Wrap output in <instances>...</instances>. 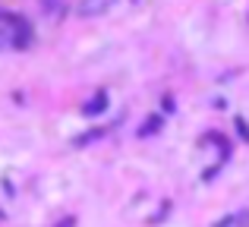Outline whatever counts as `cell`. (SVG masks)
I'll return each mask as SVG.
<instances>
[{"mask_svg":"<svg viewBox=\"0 0 249 227\" xmlns=\"http://www.w3.org/2000/svg\"><path fill=\"white\" fill-rule=\"evenodd\" d=\"M104 105H107V101H104V95H98V98H91V105H85L82 111L85 114H98V111H104Z\"/></svg>","mask_w":249,"mask_h":227,"instance_id":"7a4b0ae2","label":"cell"},{"mask_svg":"<svg viewBox=\"0 0 249 227\" xmlns=\"http://www.w3.org/2000/svg\"><path fill=\"white\" fill-rule=\"evenodd\" d=\"M6 44H10V35H6V32H0V48H6Z\"/></svg>","mask_w":249,"mask_h":227,"instance_id":"277c9868","label":"cell"},{"mask_svg":"<svg viewBox=\"0 0 249 227\" xmlns=\"http://www.w3.org/2000/svg\"><path fill=\"white\" fill-rule=\"evenodd\" d=\"M110 0H79L76 3V13L79 16H101V13H107Z\"/></svg>","mask_w":249,"mask_h":227,"instance_id":"6da1fadb","label":"cell"},{"mask_svg":"<svg viewBox=\"0 0 249 227\" xmlns=\"http://www.w3.org/2000/svg\"><path fill=\"white\" fill-rule=\"evenodd\" d=\"M158 117H152V120H145V129H142V133H148V129H152V133H155V129H158Z\"/></svg>","mask_w":249,"mask_h":227,"instance_id":"3957f363","label":"cell"}]
</instances>
